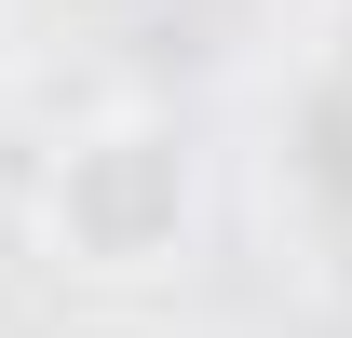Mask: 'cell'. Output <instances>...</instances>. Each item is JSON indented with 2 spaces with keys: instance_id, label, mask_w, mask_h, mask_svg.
<instances>
[{
  "instance_id": "1",
  "label": "cell",
  "mask_w": 352,
  "mask_h": 338,
  "mask_svg": "<svg viewBox=\"0 0 352 338\" xmlns=\"http://www.w3.org/2000/svg\"><path fill=\"white\" fill-rule=\"evenodd\" d=\"M28 230L68 284H163L190 230H204V149L176 109H95V122L54 135L41 190H28Z\"/></svg>"
},
{
  "instance_id": "3",
  "label": "cell",
  "mask_w": 352,
  "mask_h": 338,
  "mask_svg": "<svg viewBox=\"0 0 352 338\" xmlns=\"http://www.w3.org/2000/svg\"><path fill=\"white\" fill-rule=\"evenodd\" d=\"M325 82H352V0H325Z\"/></svg>"
},
{
  "instance_id": "2",
  "label": "cell",
  "mask_w": 352,
  "mask_h": 338,
  "mask_svg": "<svg viewBox=\"0 0 352 338\" xmlns=\"http://www.w3.org/2000/svg\"><path fill=\"white\" fill-rule=\"evenodd\" d=\"M285 176H298V203L325 216L352 244V82H311V109H298V149H285Z\"/></svg>"
},
{
  "instance_id": "4",
  "label": "cell",
  "mask_w": 352,
  "mask_h": 338,
  "mask_svg": "<svg viewBox=\"0 0 352 338\" xmlns=\"http://www.w3.org/2000/svg\"><path fill=\"white\" fill-rule=\"evenodd\" d=\"M54 14H82V27H122V14H149V0H54Z\"/></svg>"
}]
</instances>
